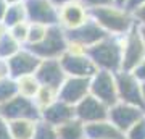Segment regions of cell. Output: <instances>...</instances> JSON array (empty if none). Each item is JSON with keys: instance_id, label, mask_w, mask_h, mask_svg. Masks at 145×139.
<instances>
[{"instance_id": "8d00e7d4", "label": "cell", "mask_w": 145, "mask_h": 139, "mask_svg": "<svg viewBox=\"0 0 145 139\" xmlns=\"http://www.w3.org/2000/svg\"><path fill=\"white\" fill-rule=\"evenodd\" d=\"M50 2H52L57 8H60V7L66 5V3H69V2H74V0H50Z\"/></svg>"}, {"instance_id": "d6986e66", "label": "cell", "mask_w": 145, "mask_h": 139, "mask_svg": "<svg viewBox=\"0 0 145 139\" xmlns=\"http://www.w3.org/2000/svg\"><path fill=\"white\" fill-rule=\"evenodd\" d=\"M37 120L29 118H20V120H11L8 121L10 133L13 139H32L34 129H36Z\"/></svg>"}, {"instance_id": "836d02e7", "label": "cell", "mask_w": 145, "mask_h": 139, "mask_svg": "<svg viewBox=\"0 0 145 139\" xmlns=\"http://www.w3.org/2000/svg\"><path fill=\"white\" fill-rule=\"evenodd\" d=\"M8 76H10V73H8V63H7V60L0 58V81Z\"/></svg>"}, {"instance_id": "484cf974", "label": "cell", "mask_w": 145, "mask_h": 139, "mask_svg": "<svg viewBox=\"0 0 145 139\" xmlns=\"http://www.w3.org/2000/svg\"><path fill=\"white\" fill-rule=\"evenodd\" d=\"M48 28L50 26L42 24V23H31L29 21V32H27V42L26 45H34V44H39V42L47 36L48 32Z\"/></svg>"}, {"instance_id": "5bb4252c", "label": "cell", "mask_w": 145, "mask_h": 139, "mask_svg": "<svg viewBox=\"0 0 145 139\" xmlns=\"http://www.w3.org/2000/svg\"><path fill=\"white\" fill-rule=\"evenodd\" d=\"M63 70L66 76H78V78H92L99 68L90 60L89 55H74L69 52H65L60 57Z\"/></svg>"}, {"instance_id": "4fadbf2b", "label": "cell", "mask_w": 145, "mask_h": 139, "mask_svg": "<svg viewBox=\"0 0 145 139\" xmlns=\"http://www.w3.org/2000/svg\"><path fill=\"white\" fill-rule=\"evenodd\" d=\"M27 21L47 26L58 24V8L50 0H24Z\"/></svg>"}, {"instance_id": "9a60e30c", "label": "cell", "mask_w": 145, "mask_h": 139, "mask_svg": "<svg viewBox=\"0 0 145 139\" xmlns=\"http://www.w3.org/2000/svg\"><path fill=\"white\" fill-rule=\"evenodd\" d=\"M34 74H36V78L39 79L42 86H50V88L55 89H60L63 81L66 79V73H65L61 63H60V58L40 60Z\"/></svg>"}, {"instance_id": "e575fe53", "label": "cell", "mask_w": 145, "mask_h": 139, "mask_svg": "<svg viewBox=\"0 0 145 139\" xmlns=\"http://www.w3.org/2000/svg\"><path fill=\"white\" fill-rule=\"evenodd\" d=\"M142 3H145V0H126L124 8H127L129 11H134L135 8L139 5H142Z\"/></svg>"}, {"instance_id": "83f0119b", "label": "cell", "mask_w": 145, "mask_h": 139, "mask_svg": "<svg viewBox=\"0 0 145 139\" xmlns=\"http://www.w3.org/2000/svg\"><path fill=\"white\" fill-rule=\"evenodd\" d=\"M8 32L13 39L20 42L21 45H26L27 42V32H29V21H21L18 24H13L8 28Z\"/></svg>"}, {"instance_id": "60d3db41", "label": "cell", "mask_w": 145, "mask_h": 139, "mask_svg": "<svg viewBox=\"0 0 145 139\" xmlns=\"http://www.w3.org/2000/svg\"><path fill=\"white\" fill-rule=\"evenodd\" d=\"M126 0H114V5H119V7H124Z\"/></svg>"}, {"instance_id": "2e32d148", "label": "cell", "mask_w": 145, "mask_h": 139, "mask_svg": "<svg viewBox=\"0 0 145 139\" xmlns=\"http://www.w3.org/2000/svg\"><path fill=\"white\" fill-rule=\"evenodd\" d=\"M76 118V113H74V107L69 105V103L63 102L60 99H57L53 103H50L48 107L42 108L40 110V120L47 121V123L53 125V126H60V125H65L68 121Z\"/></svg>"}, {"instance_id": "7a4b0ae2", "label": "cell", "mask_w": 145, "mask_h": 139, "mask_svg": "<svg viewBox=\"0 0 145 139\" xmlns=\"http://www.w3.org/2000/svg\"><path fill=\"white\" fill-rule=\"evenodd\" d=\"M87 55L90 57L99 70L118 73L121 70L123 62V47H121V36H106L97 44L89 47Z\"/></svg>"}, {"instance_id": "1f68e13d", "label": "cell", "mask_w": 145, "mask_h": 139, "mask_svg": "<svg viewBox=\"0 0 145 139\" xmlns=\"http://www.w3.org/2000/svg\"><path fill=\"white\" fill-rule=\"evenodd\" d=\"M131 73H132L140 82H145V60H142V62H140Z\"/></svg>"}, {"instance_id": "52a82bcc", "label": "cell", "mask_w": 145, "mask_h": 139, "mask_svg": "<svg viewBox=\"0 0 145 139\" xmlns=\"http://www.w3.org/2000/svg\"><path fill=\"white\" fill-rule=\"evenodd\" d=\"M90 20V8L82 0H74L58 8V24L65 31L78 29Z\"/></svg>"}, {"instance_id": "4dcf8cb0", "label": "cell", "mask_w": 145, "mask_h": 139, "mask_svg": "<svg viewBox=\"0 0 145 139\" xmlns=\"http://www.w3.org/2000/svg\"><path fill=\"white\" fill-rule=\"evenodd\" d=\"M0 139H13L10 133V126H8V120H5L0 115Z\"/></svg>"}, {"instance_id": "8fae6325", "label": "cell", "mask_w": 145, "mask_h": 139, "mask_svg": "<svg viewBox=\"0 0 145 139\" xmlns=\"http://www.w3.org/2000/svg\"><path fill=\"white\" fill-rule=\"evenodd\" d=\"M87 94H90V78L66 76V79L58 89V99L72 107L81 102Z\"/></svg>"}, {"instance_id": "277c9868", "label": "cell", "mask_w": 145, "mask_h": 139, "mask_svg": "<svg viewBox=\"0 0 145 139\" xmlns=\"http://www.w3.org/2000/svg\"><path fill=\"white\" fill-rule=\"evenodd\" d=\"M121 47H123L121 70L132 71L142 60H145V44L139 32V24H135L129 32L121 36Z\"/></svg>"}, {"instance_id": "f1b7e54d", "label": "cell", "mask_w": 145, "mask_h": 139, "mask_svg": "<svg viewBox=\"0 0 145 139\" xmlns=\"http://www.w3.org/2000/svg\"><path fill=\"white\" fill-rule=\"evenodd\" d=\"M124 139H145V115L126 131Z\"/></svg>"}, {"instance_id": "ffe728a7", "label": "cell", "mask_w": 145, "mask_h": 139, "mask_svg": "<svg viewBox=\"0 0 145 139\" xmlns=\"http://www.w3.org/2000/svg\"><path fill=\"white\" fill-rule=\"evenodd\" d=\"M58 139H86V125L78 118L57 126Z\"/></svg>"}, {"instance_id": "ab89813d", "label": "cell", "mask_w": 145, "mask_h": 139, "mask_svg": "<svg viewBox=\"0 0 145 139\" xmlns=\"http://www.w3.org/2000/svg\"><path fill=\"white\" fill-rule=\"evenodd\" d=\"M8 5H13V3H20V2H24V0H5Z\"/></svg>"}, {"instance_id": "74e56055", "label": "cell", "mask_w": 145, "mask_h": 139, "mask_svg": "<svg viewBox=\"0 0 145 139\" xmlns=\"http://www.w3.org/2000/svg\"><path fill=\"white\" fill-rule=\"evenodd\" d=\"M140 96H142V103L145 108V82H140Z\"/></svg>"}, {"instance_id": "5b68a950", "label": "cell", "mask_w": 145, "mask_h": 139, "mask_svg": "<svg viewBox=\"0 0 145 139\" xmlns=\"http://www.w3.org/2000/svg\"><path fill=\"white\" fill-rule=\"evenodd\" d=\"M90 94L93 97H97L99 100H102L108 107L114 105L119 100L114 73L99 70L90 78Z\"/></svg>"}, {"instance_id": "30bf717a", "label": "cell", "mask_w": 145, "mask_h": 139, "mask_svg": "<svg viewBox=\"0 0 145 139\" xmlns=\"http://www.w3.org/2000/svg\"><path fill=\"white\" fill-rule=\"evenodd\" d=\"M114 76H116V86H118L119 100L144 108L142 96H140V81L139 79L131 71H124V70H119L118 73H114Z\"/></svg>"}, {"instance_id": "d590c367", "label": "cell", "mask_w": 145, "mask_h": 139, "mask_svg": "<svg viewBox=\"0 0 145 139\" xmlns=\"http://www.w3.org/2000/svg\"><path fill=\"white\" fill-rule=\"evenodd\" d=\"M7 8H8V3H7L5 0H0V23L3 21V18H5Z\"/></svg>"}, {"instance_id": "d4e9b609", "label": "cell", "mask_w": 145, "mask_h": 139, "mask_svg": "<svg viewBox=\"0 0 145 139\" xmlns=\"http://www.w3.org/2000/svg\"><path fill=\"white\" fill-rule=\"evenodd\" d=\"M32 139H58L57 126L47 123V121H44V120H37Z\"/></svg>"}, {"instance_id": "e0dca14e", "label": "cell", "mask_w": 145, "mask_h": 139, "mask_svg": "<svg viewBox=\"0 0 145 139\" xmlns=\"http://www.w3.org/2000/svg\"><path fill=\"white\" fill-rule=\"evenodd\" d=\"M106 36H108V34H106L92 18H90L86 24L78 28V29L66 31V37L69 41H78V42H81V44H84V45H87V47L97 44L99 41H102V39L106 37Z\"/></svg>"}, {"instance_id": "d6a6232c", "label": "cell", "mask_w": 145, "mask_h": 139, "mask_svg": "<svg viewBox=\"0 0 145 139\" xmlns=\"http://www.w3.org/2000/svg\"><path fill=\"white\" fill-rule=\"evenodd\" d=\"M84 3L89 8H97V7H106V5H113L114 0H82Z\"/></svg>"}, {"instance_id": "9c48e42d", "label": "cell", "mask_w": 145, "mask_h": 139, "mask_svg": "<svg viewBox=\"0 0 145 139\" xmlns=\"http://www.w3.org/2000/svg\"><path fill=\"white\" fill-rule=\"evenodd\" d=\"M108 110H110L108 105H105L102 100L93 97L92 94H87L81 102H78L74 105L76 118L79 121H82L84 125L108 120Z\"/></svg>"}, {"instance_id": "f35d334b", "label": "cell", "mask_w": 145, "mask_h": 139, "mask_svg": "<svg viewBox=\"0 0 145 139\" xmlns=\"http://www.w3.org/2000/svg\"><path fill=\"white\" fill-rule=\"evenodd\" d=\"M139 32H140L142 41H144V44H145V26H139Z\"/></svg>"}, {"instance_id": "7402d4cb", "label": "cell", "mask_w": 145, "mask_h": 139, "mask_svg": "<svg viewBox=\"0 0 145 139\" xmlns=\"http://www.w3.org/2000/svg\"><path fill=\"white\" fill-rule=\"evenodd\" d=\"M21 21H27V15H26V7H24V2H20V3H13V5H8L5 13V18H3V24L7 28H11L13 24H18Z\"/></svg>"}, {"instance_id": "ac0fdd59", "label": "cell", "mask_w": 145, "mask_h": 139, "mask_svg": "<svg viewBox=\"0 0 145 139\" xmlns=\"http://www.w3.org/2000/svg\"><path fill=\"white\" fill-rule=\"evenodd\" d=\"M86 139H124V134L110 120H102L86 125Z\"/></svg>"}, {"instance_id": "6da1fadb", "label": "cell", "mask_w": 145, "mask_h": 139, "mask_svg": "<svg viewBox=\"0 0 145 139\" xmlns=\"http://www.w3.org/2000/svg\"><path fill=\"white\" fill-rule=\"evenodd\" d=\"M90 18L110 36H124L129 32L135 23L132 11L119 5H106L90 8Z\"/></svg>"}, {"instance_id": "8992f818", "label": "cell", "mask_w": 145, "mask_h": 139, "mask_svg": "<svg viewBox=\"0 0 145 139\" xmlns=\"http://www.w3.org/2000/svg\"><path fill=\"white\" fill-rule=\"evenodd\" d=\"M0 115L8 121L20 118L40 120V108L37 107L32 99L23 97L20 94H16L8 102L0 105Z\"/></svg>"}, {"instance_id": "44dd1931", "label": "cell", "mask_w": 145, "mask_h": 139, "mask_svg": "<svg viewBox=\"0 0 145 139\" xmlns=\"http://www.w3.org/2000/svg\"><path fill=\"white\" fill-rule=\"evenodd\" d=\"M16 88H18V94L23 96V97H27V99H32L37 96L39 89H40V82L39 79L36 78V74H24L21 78H16Z\"/></svg>"}, {"instance_id": "7c38bea8", "label": "cell", "mask_w": 145, "mask_h": 139, "mask_svg": "<svg viewBox=\"0 0 145 139\" xmlns=\"http://www.w3.org/2000/svg\"><path fill=\"white\" fill-rule=\"evenodd\" d=\"M8 63V73L10 78L16 79L24 74H34L40 63V58L36 53H32L27 47H21L13 57H10L7 60Z\"/></svg>"}, {"instance_id": "cb8c5ba5", "label": "cell", "mask_w": 145, "mask_h": 139, "mask_svg": "<svg viewBox=\"0 0 145 139\" xmlns=\"http://www.w3.org/2000/svg\"><path fill=\"white\" fill-rule=\"evenodd\" d=\"M57 99H58V89L50 88V86H40L37 96L34 97V102L42 110V108L48 107L50 103H53Z\"/></svg>"}, {"instance_id": "603a6c76", "label": "cell", "mask_w": 145, "mask_h": 139, "mask_svg": "<svg viewBox=\"0 0 145 139\" xmlns=\"http://www.w3.org/2000/svg\"><path fill=\"white\" fill-rule=\"evenodd\" d=\"M21 45L20 42L16 41V39H13V37L10 36V32L7 31L3 36L0 37V58H3V60H8L10 57H13L16 52L20 50Z\"/></svg>"}, {"instance_id": "4316f807", "label": "cell", "mask_w": 145, "mask_h": 139, "mask_svg": "<svg viewBox=\"0 0 145 139\" xmlns=\"http://www.w3.org/2000/svg\"><path fill=\"white\" fill-rule=\"evenodd\" d=\"M18 94V88H16V81L13 78H5L0 81V105L8 102L10 99H13Z\"/></svg>"}, {"instance_id": "ba28073f", "label": "cell", "mask_w": 145, "mask_h": 139, "mask_svg": "<svg viewBox=\"0 0 145 139\" xmlns=\"http://www.w3.org/2000/svg\"><path fill=\"white\" fill-rule=\"evenodd\" d=\"M144 115H145L144 108L137 107V105H132V103L121 102V100H118L114 105H111L110 110H108V120L123 134H124L139 118H142Z\"/></svg>"}, {"instance_id": "3957f363", "label": "cell", "mask_w": 145, "mask_h": 139, "mask_svg": "<svg viewBox=\"0 0 145 139\" xmlns=\"http://www.w3.org/2000/svg\"><path fill=\"white\" fill-rule=\"evenodd\" d=\"M27 47L32 53H36L40 60H47V58H60L66 52L68 47V37L66 31L63 29L60 24H53L48 28L47 36L42 39L39 44L34 45H24Z\"/></svg>"}, {"instance_id": "f546056e", "label": "cell", "mask_w": 145, "mask_h": 139, "mask_svg": "<svg viewBox=\"0 0 145 139\" xmlns=\"http://www.w3.org/2000/svg\"><path fill=\"white\" fill-rule=\"evenodd\" d=\"M132 16H134L135 23L139 26H145V3L137 7V8L132 11Z\"/></svg>"}]
</instances>
